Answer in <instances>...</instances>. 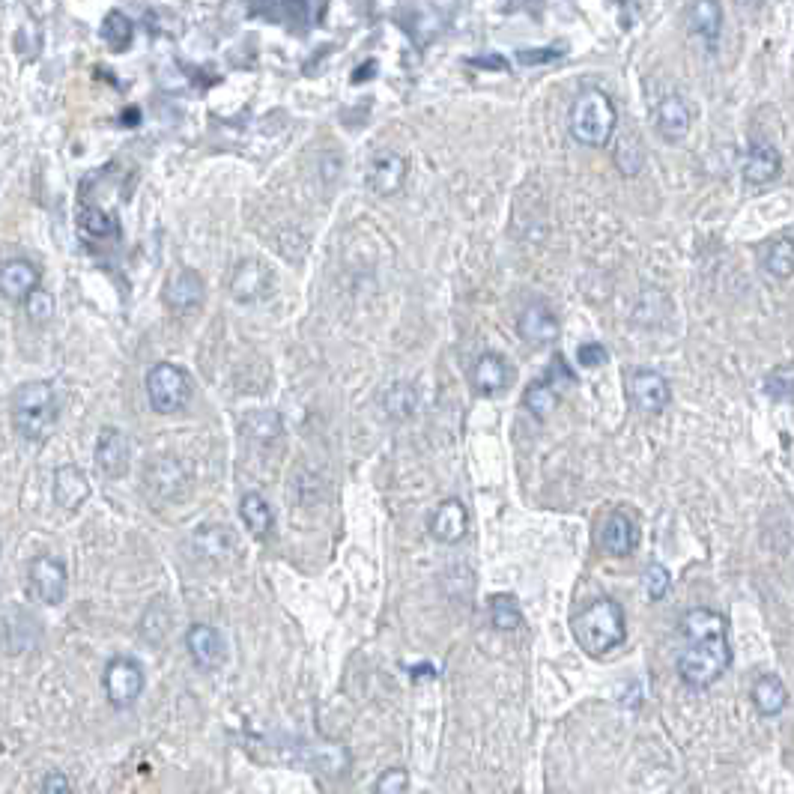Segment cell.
<instances>
[{
	"instance_id": "cell-1",
	"label": "cell",
	"mask_w": 794,
	"mask_h": 794,
	"mask_svg": "<svg viewBox=\"0 0 794 794\" xmlns=\"http://www.w3.org/2000/svg\"><path fill=\"white\" fill-rule=\"evenodd\" d=\"M684 648L678 651V678L693 687H711L729 666H732V645H729V621L708 609L696 606L681 618Z\"/></svg>"
},
{
	"instance_id": "cell-2",
	"label": "cell",
	"mask_w": 794,
	"mask_h": 794,
	"mask_svg": "<svg viewBox=\"0 0 794 794\" xmlns=\"http://www.w3.org/2000/svg\"><path fill=\"white\" fill-rule=\"evenodd\" d=\"M574 639L577 645L589 654V657H603L609 651H615L624 636H627V618L618 600L612 597H600L595 603H589L586 609H580L571 621Z\"/></svg>"
},
{
	"instance_id": "cell-3",
	"label": "cell",
	"mask_w": 794,
	"mask_h": 794,
	"mask_svg": "<svg viewBox=\"0 0 794 794\" xmlns=\"http://www.w3.org/2000/svg\"><path fill=\"white\" fill-rule=\"evenodd\" d=\"M60 415V397L51 383L36 380L12 392V424L24 439H45Z\"/></svg>"
},
{
	"instance_id": "cell-4",
	"label": "cell",
	"mask_w": 794,
	"mask_h": 794,
	"mask_svg": "<svg viewBox=\"0 0 794 794\" xmlns=\"http://www.w3.org/2000/svg\"><path fill=\"white\" fill-rule=\"evenodd\" d=\"M618 126V111L603 90H586L571 105V135L583 147H603L609 144Z\"/></svg>"
},
{
	"instance_id": "cell-5",
	"label": "cell",
	"mask_w": 794,
	"mask_h": 794,
	"mask_svg": "<svg viewBox=\"0 0 794 794\" xmlns=\"http://www.w3.org/2000/svg\"><path fill=\"white\" fill-rule=\"evenodd\" d=\"M147 397L156 412L174 415L192 397V377L174 362H159L147 371Z\"/></svg>"
},
{
	"instance_id": "cell-6",
	"label": "cell",
	"mask_w": 794,
	"mask_h": 794,
	"mask_svg": "<svg viewBox=\"0 0 794 794\" xmlns=\"http://www.w3.org/2000/svg\"><path fill=\"white\" fill-rule=\"evenodd\" d=\"M102 684H105V696L108 702L117 708V711H126L132 708L144 687H147V675H144V666L135 660V657H114L108 666H105V675H102Z\"/></svg>"
},
{
	"instance_id": "cell-7",
	"label": "cell",
	"mask_w": 794,
	"mask_h": 794,
	"mask_svg": "<svg viewBox=\"0 0 794 794\" xmlns=\"http://www.w3.org/2000/svg\"><path fill=\"white\" fill-rule=\"evenodd\" d=\"M66 586H69V574L66 565L54 556H39L30 562L27 568V589L45 606H57L66 597Z\"/></svg>"
},
{
	"instance_id": "cell-8",
	"label": "cell",
	"mask_w": 794,
	"mask_h": 794,
	"mask_svg": "<svg viewBox=\"0 0 794 794\" xmlns=\"http://www.w3.org/2000/svg\"><path fill=\"white\" fill-rule=\"evenodd\" d=\"M627 397H630V403L639 412L660 415L669 406V400H672V389H669L663 374H657L651 368H636L627 377Z\"/></svg>"
},
{
	"instance_id": "cell-9",
	"label": "cell",
	"mask_w": 794,
	"mask_h": 794,
	"mask_svg": "<svg viewBox=\"0 0 794 794\" xmlns=\"http://www.w3.org/2000/svg\"><path fill=\"white\" fill-rule=\"evenodd\" d=\"M469 383H472V389H475L478 395L484 397L502 395V392H508L511 383H514V368H511L508 359L499 356V353H481V356L475 359L472 371H469Z\"/></svg>"
},
{
	"instance_id": "cell-10",
	"label": "cell",
	"mask_w": 794,
	"mask_h": 794,
	"mask_svg": "<svg viewBox=\"0 0 794 794\" xmlns=\"http://www.w3.org/2000/svg\"><path fill=\"white\" fill-rule=\"evenodd\" d=\"M186 648H189L195 666L206 669V672L221 669L224 660H227V642H224L221 630L212 627V624H195V627H189Z\"/></svg>"
},
{
	"instance_id": "cell-11",
	"label": "cell",
	"mask_w": 794,
	"mask_h": 794,
	"mask_svg": "<svg viewBox=\"0 0 794 794\" xmlns=\"http://www.w3.org/2000/svg\"><path fill=\"white\" fill-rule=\"evenodd\" d=\"M96 463L108 478H123L132 463V445L123 430L117 427H102L96 439Z\"/></svg>"
},
{
	"instance_id": "cell-12",
	"label": "cell",
	"mask_w": 794,
	"mask_h": 794,
	"mask_svg": "<svg viewBox=\"0 0 794 794\" xmlns=\"http://www.w3.org/2000/svg\"><path fill=\"white\" fill-rule=\"evenodd\" d=\"M406 159L395 153V150H386L380 156L371 159V168H368V189L380 198H389V195H397L406 183Z\"/></svg>"
},
{
	"instance_id": "cell-13",
	"label": "cell",
	"mask_w": 794,
	"mask_h": 794,
	"mask_svg": "<svg viewBox=\"0 0 794 794\" xmlns=\"http://www.w3.org/2000/svg\"><path fill=\"white\" fill-rule=\"evenodd\" d=\"M690 123H693V114L687 108V102L675 93L663 96L657 111H654V126H657V135L669 144H681L687 135H690Z\"/></svg>"
},
{
	"instance_id": "cell-14",
	"label": "cell",
	"mask_w": 794,
	"mask_h": 794,
	"mask_svg": "<svg viewBox=\"0 0 794 794\" xmlns=\"http://www.w3.org/2000/svg\"><path fill=\"white\" fill-rule=\"evenodd\" d=\"M639 544V529L633 523L630 514L624 511H612L603 526H600V547L606 556H615V559H624L636 550Z\"/></svg>"
},
{
	"instance_id": "cell-15",
	"label": "cell",
	"mask_w": 794,
	"mask_h": 794,
	"mask_svg": "<svg viewBox=\"0 0 794 794\" xmlns=\"http://www.w3.org/2000/svg\"><path fill=\"white\" fill-rule=\"evenodd\" d=\"M39 269L24 257H9L0 266V290L12 302H27L39 290Z\"/></svg>"
},
{
	"instance_id": "cell-16",
	"label": "cell",
	"mask_w": 794,
	"mask_h": 794,
	"mask_svg": "<svg viewBox=\"0 0 794 794\" xmlns=\"http://www.w3.org/2000/svg\"><path fill=\"white\" fill-rule=\"evenodd\" d=\"M230 293L239 302H257L272 293V272L260 260H245L230 278Z\"/></svg>"
},
{
	"instance_id": "cell-17",
	"label": "cell",
	"mask_w": 794,
	"mask_h": 794,
	"mask_svg": "<svg viewBox=\"0 0 794 794\" xmlns=\"http://www.w3.org/2000/svg\"><path fill=\"white\" fill-rule=\"evenodd\" d=\"M783 174V156L768 141H753L744 159V180L750 186H768Z\"/></svg>"
},
{
	"instance_id": "cell-18",
	"label": "cell",
	"mask_w": 794,
	"mask_h": 794,
	"mask_svg": "<svg viewBox=\"0 0 794 794\" xmlns=\"http://www.w3.org/2000/svg\"><path fill=\"white\" fill-rule=\"evenodd\" d=\"M559 335H562V326H559L556 314L544 302H532L520 314V338H526L529 344L547 347V344H556Z\"/></svg>"
},
{
	"instance_id": "cell-19",
	"label": "cell",
	"mask_w": 794,
	"mask_h": 794,
	"mask_svg": "<svg viewBox=\"0 0 794 794\" xmlns=\"http://www.w3.org/2000/svg\"><path fill=\"white\" fill-rule=\"evenodd\" d=\"M469 532V514L460 499H445L430 517V535L439 544H457Z\"/></svg>"
},
{
	"instance_id": "cell-20",
	"label": "cell",
	"mask_w": 794,
	"mask_h": 794,
	"mask_svg": "<svg viewBox=\"0 0 794 794\" xmlns=\"http://www.w3.org/2000/svg\"><path fill=\"white\" fill-rule=\"evenodd\" d=\"M203 278L195 269H180L171 275V281L165 284V305L186 314L203 305Z\"/></svg>"
},
{
	"instance_id": "cell-21",
	"label": "cell",
	"mask_w": 794,
	"mask_h": 794,
	"mask_svg": "<svg viewBox=\"0 0 794 794\" xmlns=\"http://www.w3.org/2000/svg\"><path fill=\"white\" fill-rule=\"evenodd\" d=\"M192 544H195V553L206 562H227L236 553V547H239L236 535L227 526H221V523L200 526L198 532L192 535Z\"/></svg>"
},
{
	"instance_id": "cell-22",
	"label": "cell",
	"mask_w": 794,
	"mask_h": 794,
	"mask_svg": "<svg viewBox=\"0 0 794 794\" xmlns=\"http://www.w3.org/2000/svg\"><path fill=\"white\" fill-rule=\"evenodd\" d=\"M90 496V481L78 466H60L54 475V499L63 511H78Z\"/></svg>"
},
{
	"instance_id": "cell-23",
	"label": "cell",
	"mask_w": 794,
	"mask_h": 794,
	"mask_svg": "<svg viewBox=\"0 0 794 794\" xmlns=\"http://www.w3.org/2000/svg\"><path fill=\"white\" fill-rule=\"evenodd\" d=\"M687 27L693 36H699L708 48L717 45L720 30H723V6L711 0H699L687 6Z\"/></svg>"
},
{
	"instance_id": "cell-24",
	"label": "cell",
	"mask_w": 794,
	"mask_h": 794,
	"mask_svg": "<svg viewBox=\"0 0 794 794\" xmlns=\"http://www.w3.org/2000/svg\"><path fill=\"white\" fill-rule=\"evenodd\" d=\"M562 386H574V380H556L550 371H547V377H541V380H535L529 389H526V397H523V406L538 418V421H544L547 415H553L556 412V406H559V397H562Z\"/></svg>"
},
{
	"instance_id": "cell-25",
	"label": "cell",
	"mask_w": 794,
	"mask_h": 794,
	"mask_svg": "<svg viewBox=\"0 0 794 794\" xmlns=\"http://www.w3.org/2000/svg\"><path fill=\"white\" fill-rule=\"evenodd\" d=\"M750 696H753V705H756V711H759L762 717H777V714H783L786 705H789V690H786L783 678L774 675V672L762 675V678L753 684V693H750Z\"/></svg>"
},
{
	"instance_id": "cell-26",
	"label": "cell",
	"mask_w": 794,
	"mask_h": 794,
	"mask_svg": "<svg viewBox=\"0 0 794 794\" xmlns=\"http://www.w3.org/2000/svg\"><path fill=\"white\" fill-rule=\"evenodd\" d=\"M239 517H242L245 529H248L257 541H263V538L272 535L275 514H272L269 502H266L260 493H245V496H242V502H239Z\"/></svg>"
},
{
	"instance_id": "cell-27",
	"label": "cell",
	"mask_w": 794,
	"mask_h": 794,
	"mask_svg": "<svg viewBox=\"0 0 794 794\" xmlns=\"http://www.w3.org/2000/svg\"><path fill=\"white\" fill-rule=\"evenodd\" d=\"M383 409L389 412V418L403 421V418H412V412L418 409V392L412 383H403L397 380L392 383L386 392H383Z\"/></svg>"
},
{
	"instance_id": "cell-28",
	"label": "cell",
	"mask_w": 794,
	"mask_h": 794,
	"mask_svg": "<svg viewBox=\"0 0 794 794\" xmlns=\"http://www.w3.org/2000/svg\"><path fill=\"white\" fill-rule=\"evenodd\" d=\"M765 269L780 278V281H789L794 275V239L792 236H780L768 245L765 251Z\"/></svg>"
},
{
	"instance_id": "cell-29",
	"label": "cell",
	"mask_w": 794,
	"mask_h": 794,
	"mask_svg": "<svg viewBox=\"0 0 794 794\" xmlns=\"http://www.w3.org/2000/svg\"><path fill=\"white\" fill-rule=\"evenodd\" d=\"M78 227L87 239H114L120 236V221L102 209H84L78 215Z\"/></svg>"
},
{
	"instance_id": "cell-30",
	"label": "cell",
	"mask_w": 794,
	"mask_h": 794,
	"mask_svg": "<svg viewBox=\"0 0 794 794\" xmlns=\"http://www.w3.org/2000/svg\"><path fill=\"white\" fill-rule=\"evenodd\" d=\"M490 621L496 630H517L523 624V609H520V600L514 595H493L490 597Z\"/></svg>"
},
{
	"instance_id": "cell-31",
	"label": "cell",
	"mask_w": 794,
	"mask_h": 794,
	"mask_svg": "<svg viewBox=\"0 0 794 794\" xmlns=\"http://www.w3.org/2000/svg\"><path fill=\"white\" fill-rule=\"evenodd\" d=\"M135 36V24L123 15V12H108L102 21V39L108 42L111 51H126L132 45Z\"/></svg>"
},
{
	"instance_id": "cell-32",
	"label": "cell",
	"mask_w": 794,
	"mask_h": 794,
	"mask_svg": "<svg viewBox=\"0 0 794 794\" xmlns=\"http://www.w3.org/2000/svg\"><path fill=\"white\" fill-rule=\"evenodd\" d=\"M242 427H245L248 436H254L260 442H269V439H275L281 433L284 421H281V415L275 409H260V412H248L242 418Z\"/></svg>"
},
{
	"instance_id": "cell-33",
	"label": "cell",
	"mask_w": 794,
	"mask_h": 794,
	"mask_svg": "<svg viewBox=\"0 0 794 794\" xmlns=\"http://www.w3.org/2000/svg\"><path fill=\"white\" fill-rule=\"evenodd\" d=\"M642 586H645V595L651 600H663L672 589V574L660 565V562H651L642 574Z\"/></svg>"
},
{
	"instance_id": "cell-34",
	"label": "cell",
	"mask_w": 794,
	"mask_h": 794,
	"mask_svg": "<svg viewBox=\"0 0 794 794\" xmlns=\"http://www.w3.org/2000/svg\"><path fill=\"white\" fill-rule=\"evenodd\" d=\"M24 311H27V317L33 320V323H48L51 317H54V296L51 293H45L42 287L24 302Z\"/></svg>"
},
{
	"instance_id": "cell-35",
	"label": "cell",
	"mask_w": 794,
	"mask_h": 794,
	"mask_svg": "<svg viewBox=\"0 0 794 794\" xmlns=\"http://www.w3.org/2000/svg\"><path fill=\"white\" fill-rule=\"evenodd\" d=\"M406 789H409V774H406L403 768H389V771H383L380 780H377V786H374V792L377 794H403Z\"/></svg>"
},
{
	"instance_id": "cell-36",
	"label": "cell",
	"mask_w": 794,
	"mask_h": 794,
	"mask_svg": "<svg viewBox=\"0 0 794 794\" xmlns=\"http://www.w3.org/2000/svg\"><path fill=\"white\" fill-rule=\"evenodd\" d=\"M577 362H580L583 368H600V365H606V362H609V353H606V347H603V344L589 341V344H583V347L577 350Z\"/></svg>"
},
{
	"instance_id": "cell-37",
	"label": "cell",
	"mask_w": 794,
	"mask_h": 794,
	"mask_svg": "<svg viewBox=\"0 0 794 794\" xmlns=\"http://www.w3.org/2000/svg\"><path fill=\"white\" fill-rule=\"evenodd\" d=\"M565 54V48H541V51H520L517 60L520 63H550V60H559Z\"/></svg>"
},
{
	"instance_id": "cell-38",
	"label": "cell",
	"mask_w": 794,
	"mask_h": 794,
	"mask_svg": "<svg viewBox=\"0 0 794 794\" xmlns=\"http://www.w3.org/2000/svg\"><path fill=\"white\" fill-rule=\"evenodd\" d=\"M42 794H75V786L69 783V777L54 771L42 780Z\"/></svg>"
},
{
	"instance_id": "cell-39",
	"label": "cell",
	"mask_w": 794,
	"mask_h": 794,
	"mask_svg": "<svg viewBox=\"0 0 794 794\" xmlns=\"http://www.w3.org/2000/svg\"><path fill=\"white\" fill-rule=\"evenodd\" d=\"M472 63H475V66H487L490 72H505V69H508V60H505V57H499V54H487V57H475Z\"/></svg>"
}]
</instances>
